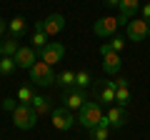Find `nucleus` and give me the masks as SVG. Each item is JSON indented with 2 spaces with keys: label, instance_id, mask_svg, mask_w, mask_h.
<instances>
[{
  "label": "nucleus",
  "instance_id": "0eeeda50",
  "mask_svg": "<svg viewBox=\"0 0 150 140\" xmlns=\"http://www.w3.org/2000/svg\"><path fill=\"white\" fill-rule=\"evenodd\" d=\"M85 103H88V95H85V90H83V88H70V90L63 95V108H68L70 113L80 110Z\"/></svg>",
  "mask_w": 150,
  "mask_h": 140
},
{
  "label": "nucleus",
  "instance_id": "cd10ccee",
  "mask_svg": "<svg viewBox=\"0 0 150 140\" xmlns=\"http://www.w3.org/2000/svg\"><path fill=\"white\" fill-rule=\"evenodd\" d=\"M105 5H108V8H118L120 0H105Z\"/></svg>",
  "mask_w": 150,
  "mask_h": 140
},
{
  "label": "nucleus",
  "instance_id": "b1692460",
  "mask_svg": "<svg viewBox=\"0 0 150 140\" xmlns=\"http://www.w3.org/2000/svg\"><path fill=\"white\" fill-rule=\"evenodd\" d=\"M98 103H100V105H110V103H115V90H112V88H105V85H103L100 95H98Z\"/></svg>",
  "mask_w": 150,
  "mask_h": 140
},
{
  "label": "nucleus",
  "instance_id": "bb28decb",
  "mask_svg": "<svg viewBox=\"0 0 150 140\" xmlns=\"http://www.w3.org/2000/svg\"><path fill=\"white\" fill-rule=\"evenodd\" d=\"M140 10H143V20H148V25H150V3H145Z\"/></svg>",
  "mask_w": 150,
  "mask_h": 140
},
{
  "label": "nucleus",
  "instance_id": "a878e982",
  "mask_svg": "<svg viewBox=\"0 0 150 140\" xmlns=\"http://www.w3.org/2000/svg\"><path fill=\"white\" fill-rule=\"evenodd\" d=\"M15 105H18V103L13 100V98H5V100H3V108H5V110H10V113L15 110Z\"/></svg>",
  "mask_w": 150,
  "mask_h": 140
},
{
  "label": "nucleus",
  "instance_id": "39448f33",
  "mask_svg": "<svg viewBox=\"0 0 150 140\" xmlns=\"http://www.w3.org/2000/svg\"><path fill=\"white\" fill-rule=\"evenodd\" d=\"M118 28H120V18L105 15V18H100V20H95L93 30H95L98 38H112V35H118Z\"/></svg>",
  "mask_w": 150,
  "mask_h": 140
},
{
  "label": "nucleus",
  "instance_id": "393cba45",
  "mask_svg": "<svg viewBox=\"0 0 150 140\" xmlns=\"http://www.w3.org/2000/svg\"><path fill=\"white\" fill-rule=\"evenodd\" d=\"M108 48H110L112 53H120V50L125 48V40L120 38V35H112V40H110V43H108Z\"/></svg>",
  "mask_w": 150,
  "mask_h": 140
},
{
  "label": "nucleus",
  "instance_id": "ddd939ff",
  "mask_svg": "<svg viewBox=\"0 0 150 140\" xmlns=\"http://www.w3.org/2000/svg\"><path fill=\"white\" fill-rule=\"evenodd\" d=\"M120 23H130V18H135V13L140 10V0H120Z\"/></svg>",
  "mask_w": 150,
  "mask_h": 140
},
{
  "label": "nucleus",
  "instance_id": "423d86ee",
  "mask_svg": "<svg viewBox=\"0 0 150 140\" xmlns=\"http://www.w3.org/2000/svg\"><path fill=\"white\" fill-rule=\"evenodd\" d=\"M100 58H103V70H105V75H118L120 73V55L118 53H112L110 48L105 45H100Z\"/></svg>",
  "mask_w": 150,
  "mask_h": 140
},
{
  "label": "nucleus",
  "instance_id": "dca6fc26",
  "mask_svg": "<svg viewBox=\"0 0 150 140\" xmlns=\"http://www.w3.org/2000/svg\"><path fill=\"white\" fill-rule=\"evenodd\" d=\"M20 50V43L15 38H5L0 43V55H8V58H15V53Z\"/></svg>",
  "mask_w": 150,
  "mask_h": 140
},
{
  "label": "nucleus",
  "instance_id": "a211bd4d",
  "mask_svg": "<svg viewBox=\"0 0 150 140\" xmlns=\"http://www.w3.org/2000/svg\"><path fill=\"white\" fill-rule=\"evenodd\" d=\"M15 58H8V55H0V75H13L15 73Z\"/></svg>",
  "mask_w": 150,
  "mask_h": 140
},
{
  "label": "nucleus",
  "instance_id": "c756f323",
  "mask_svg": "<svg viewBox=\"0 0 150 140\" xmlns=\"http://www.w3.org/2000/svg\"><path fill=\"white\" fill-rule=\"evenodd\" d=\"M148 38H150V28H148Z\"/></svg>",
  "mask_w": 150,
  "mask_h": 140
},
{
  "label": "nucleus",
  "instance_id": "6ab92c4d",
  "mask_svg": "<svg viewBox=\"0 0 150 140\" xmlns=\"http://www.w3.org/2000/svg\"><path fill=\"white\" fill-rule=\"evenodd\" d=\"M33 98H35V90H33L30 85H20V90H18V103H20V105H30Z\"/></svg>",
  "mask_w": 150,
  "mask_h": 140
},
{
  "label": "nucleus",
  "instance_id": "1a4fd4ad",
  "mask_svg": "<svg viewBox=\"0 0 150 140\" xmlns=\"http://www.w3.org/2000/svg\"><path fill=\"white\" fill-rule=\"evenodd\" d=\"M63 55H65V48L60 43H48L43 50H40V60L48 63V65H58L60 60H63Z\"/></svg>",
  "mask_w": 150,
  "mask_h": 140
},
{
  "label": "nucleus",
  "instance_id": "6e6552de",
  "mask_svg": "<svg viewBox=\"0 0 150 140\" xmlns=\"http://www.w3.org/2000/svg\"><path fill=\"white\" fill-rule=\"evenodd\" d=\"M50 120H53V128L55 130H70L75 125V113H70L68 108H55L53 113H50Z\"/></svg>",
  "mask_w": 150,
  "mask_h": 140
},
{
  "label": "nucleus",
  "instance_id": "5701e85b",
  "mask_svg": "<svg viewBox=\"0 0 150 140\" xmlns=\"http://www.w3.org/2000/svg\"><path fill=\"white\" fill-rule=\"evenodd\" d=\"M90 83H93V75L88 70H78V73H75V88H83V90H85Z\"/></svg>",
  "mask_w": 150,
  "mask_h": 140
},
{
  "label": "nucleus",
  "instance_id": "7ed1b4c3",
  "mask_svg": "<svg viewBox=\"0 0 150 140\" xmlns=\"http://www.w3.org/2000/svg\"><path fill=\"white\" fill-rule=\"evenodd\" d=\"M30 80L35 83V85H53V83H55L53 65L43 63V60H38V63L30 68Z\"/></svg>",
  "mask_w": 150,
  "mask_h": 140
},
{
  "label": "nucleus",
  "instance_id": "4468645a",
  "mask_svg": "<svg viewBox=\"0 0 150 140\" xmlns=\"http://www.w3.org/2000/svg\"><path fill=\"white\" fill-rule=\"evenodd\" d=\"M25 18H13V20H8V30H10V38L20 40L23 35H25Z\"/></svg>",
  "mask_w": 150,
  "mask_h": 140
},
{
  "label": "nucleus",
  "instance_id": "f257e3e1",
  "mask_svg": "<svg viewBox=\"0 0 150 140\" xmlns=\"http://www.w3.org/2000/svg\"><path fill=\"white\" fill-rule=\"evenodd\" d=\"M103 120H105V113H103V105H100V103L88 100L85 105L78 110V123H80L83 128H88V130L95 128V125H100Z\"/></svg>",
  "mask_w": 150,
  "mask_h": 140
},
{
  "label": "nucleus",
  "instance_id": "aec40b11",
  "mask_svg": "<svg viewBox=\"0 0 150 140\" xmlns=\"http://www.w3.org/2000/svg\"><path fill=\"white\" fill-rule=\"evenodd\" d=\"M45 45H48V35H45L43 30H35V33H33V38H30V48H35L38 53H40Z\"/></svg>",
  "mask_w": 150,
  "mask_h": 140
},
{
  "label": "nucleus",
  "instance_id": "20e7f679",
  "mask_svg": "<svg viewBox=\"0 0 150 140\" xmlns=\"http://www.w3.org/2000/svg\"><path fill=\"white\" fill-rule=\"evenodd\" d=\"M63 28H65V18L60 15V13H53V15H48V18H43V20H38V23H35V30H43L48 38L58 35Z\"/></svg>",
  "mask_w": 150,
  "mask_h": 140
},
{
  "label": "nucleus",
  "instance_id": "f8f14e48",
  "mask_svg": "<svg viewBox=\"0 0 150 140\" xmlns=\"http://www.w3.org/2000/svg\"><path fill=\"white\" fill-rule=\"evenodd\" d=\"M35 63H38V50L30 48V45H28V48H20L15 53V65H18V68H28V70H30Z\"/></svg>",
  "mask_w": 150,
  "mask_h": 140
},
{
  "label": "nucleus",
  "instance_id": "2eb2a0df",
  "mask_svg": "<svg viewBox=\"0 0 150 140\" xmlns=\"http://www.w3.org/2000/svg\"><path fill=\"white\" fill-rule=\"evenodd\" d=\"M30 108L35 110L38 115H48V113H53V108H50V100H48V98H43V95H35V98H33Z\"/></svg>",
  "mask_w": 150,
  "mask_h": 140
},
{
  "label": "nucleus",
  "instance_id": "c85d7f7f",
  "mask_svg": "<svg viewBox=\"0 0 150 140\" xmlns=\"http://www.w3.org/2000/svg\"><path fill=\"white\" fill-rule=\"evenodd\" d=\"M5 30H8V23H5V20H0V35H3Z\"/></svg>",
  "mask_w": 150,
  "mask_h": 140
},
{
  "label": "nucleus",
  "instance_id": "4be33fe9",
  "mask_svg": "<svg viewBox=\"0 0 150 140\" xmlns=\"http://www.w3.org/2000/svg\"><path fill=\"white\" fill-rule=\"evenodd\" d=\"M110 138V128L108 125H95V128H90V140H108Z\"/></svg>",
  "mask_w": 150,
  "mask_h": 140
},
{
  "label": "nucleus",
  "instance_id": "412c9836",
  "mask_svg": "<svg viewBox=\"0 0 150 140\" xmlns=\"http://www.w3.org/2000/svg\"><path fill=\"white\" fill-rule=\"evenodd\" d=\"M130 100H133V95H130V88H118V90H115V103H118L120 108H128Z\"/></svg>",
  "mask_w": 150,
  "mask_h": 140
},
{
  "label": "nucleus",
  "instance_id": "9d476101",
  "mask_svg": "<svg viewBox=\"0 0 150 140\" xmlns=\"http://www.w3.org/2000/svg\"><path fill=\"white\" fill-rule=\"evenodd\" d=\"M148 20H143V18H135V20L128 23V40H135V43H140V40L148 38Z\"/></svg>",
  "mask_w": 150,
  "mask_h": 140
},
{
  "label": "nucleus",
  "instance_id": "f3484780",
  "mask_svg": "<svg viewBox=\"0 0 150 140\" xmlns=\"http://www.w3.org/2000/svg\"><path fill=\"white\" fill-rule=\"evenodd\" d=\"M55 83L63 88H75V70H63L55 75Z\"/></svg>",
  "mask_w": 150,
  "mask_h": 140
},
{
  "label": "nucleus",
  "instance_id": "f03ea898",
  "mask_svg": "<svg viewBox=\"0 0 150 140\" xmlns=\"http://www.w3.org/2000/svg\"><path fill=\"white\" fill-rule=\"evenodd\" d=\"M38 118H40V115H38L35 110L30 108V105H20V103H18L15 110H13V123H15V128H20V130H30V128H35Z\"/></svg>",
  "mask_w": 150,
  "mask_h": 140
},
{
  "label": "nucleus",
  "instance_id": "9b49d317",
  "mask_svg": "<svg viewBox=\"0 0 150 140\" xmlns=\"http://www.w3.org/2000/svg\"><path fill=\"white\" fill-rule=\"evenodd\" d=\"M128 123V113H125V108H110L105 113V120H103V125H108V128H123V125Z\"/></svg>",
  "mask_w": 150,
  "mask_h": 140
}]
</instances>
